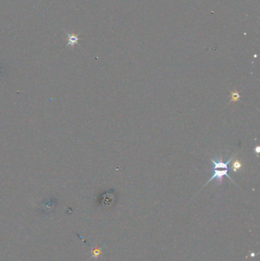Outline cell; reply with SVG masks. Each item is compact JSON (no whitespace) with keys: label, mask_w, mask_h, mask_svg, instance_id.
I'll return each mask as SVG.
<instances>
[{"label":"cell","mask_w":260,"mask_h":261,"mask_svg":"<svg viewBox=\"0 0 260 261\" xmlns=\"http://www.w3.org/2000/svg\"><path fill=\"white\" fill-rule=\"evenodd\" d=\"M79 40H80V38H78V34H71V35H69V34H67V46L68 45H74L75 44L78 43Z\"/></svg>","instance_id":"277c9868"},{"label":"cell","mask_w":260,"mask_h":261,"mask_svg":"<svg viewBox=\"0 0 260 261\" xmlns=\"http://www.w3.org/2000/svg\"><path fill=\"white\" fill-rule=\"evenodd\" d=\"M241 168H242V164H241L240 161H239L238 160H234V164H233V165H232L233 170H234V172H237V171H238L239 170H240Z\"/></svg>","instance_id":"5b68a950"},{"label":"cell","mask_w":260,"mask_h":261,"mask_svg":"<svg viewBox=\"0 0 260 261\" xmlns=\"http://www.w3.org/2000/svg\"><path fill=\"white\" fill-rule=\"evenodd\" d=\"M240 98V93L237 91H234L233 93H231V101L230 102H236V101H238V99Z\"/></svg>","instance_id":"8992f818"},{"label":"cell","mask_w":260,"mask_h":261,"mask_svg":"<svg viewBox=\"0 0 260 261\" xmlns=\"http://www.w3.org/2000/svg\"><path fill=\"white\" fill-rule=\"evenodd\" d=\"M91 254V257L89 259V260H92V259H98L101 256V254H102V248L99 247H96L93 248V250L90 252Z\"/></svg>","instance_id":"7a4b0ae2"},{"label":"cell","mask_w":260,"mask_h":261,"mask_svg":"<svg viewBox=\"0 0 260 261\" xmlns=\"http://www.w3.org/2000/svg\"><path fill=\"white\" fill-rule=\"evenodd\" d=\"M224 176H227L228 178H229L230 180L231 181H232L233 183H234V184H236V183L234 181V180H233V179L231 178L230 176L228 174V169H222L221 170H219L218 169H215V171H214L213 176H212L210 178V180H209L208 181H207V183L204 184V186H203V187H204L205 186H207V185L208 184V183H210L211 181L214 180L215 179H217V183H218V184H221L222 181H223V177Z\"/></svg>","instance_id":"6da1fadb"},{"label":"cell","mask_w":260,"mask_h":261,"mask_svg":"<svg viewBox=\"0 0 260 261\" xmlns=\"http://www.w3.org/2000/svg\"><path fill=\"white\" fill-rule=\"evenodd\" d=\"M114 200H115L114 196L111 193H107L106 195L104 196V198H103V205H104V206H109V205H112V203L114 202Z\"/></svg>","instance_id":"3957f363"},{"label":"cell","mask_w":260,"mask_h":261,"mask_svg":"<svg viewBox=\"0 0 260 261\" xmlns=\"http://www.w3.org/2000/svg\"><path fill=\"white\" fill-rule=\"evenodd\" d=\"M255 151H256V153H259V147H257V148H256V150H255Z\"/></svg>","instance_id":"52a82bcc"}]
</instances>
